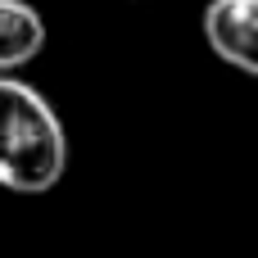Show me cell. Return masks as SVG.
Returning a JSON list of instances; mask_svg holds the SVG:
<instances>
[{"label":"cell","mask_w":258,"mask_h":258,"mask_svg":"<svg viewBox=\"0 0 258 258\" xmlns=\"http://www.w3.org/2000/svg\"><path fill=\"white\" fill-rule=\"evenodd\" d=\"M68 132L54 104L23 77L0 73V186L14 195H45L63 181Z\"/></svg>","instance_id":"obj_1"},{"label":"cell","mask_w":258,"mask_h":258,"mask_svg":"<svg viewBox=\"0 0 258 258\" xmlns=\"http://www.w3.org/2000/svg\"><path fill=\"white\" fill-rule=\"evenodd\" d=\"M45 50V18L27 0H0V73L27 68Z\"/></svg>","instance_id":"obj_3"},{"label":"cell","mask_w":258,"mask_h":258,"mask_svg":"<svg viewBox=\"0 0 258 258\" xmlns=\"http://www.w3.org/2000/svg\"><path fill=\"white\" fill-rule=\"evenodd\" d=\"M200 27L222 63L258 77V0H209Z\"/></svg>","instance_id":"obj_2"}]
</instances>
